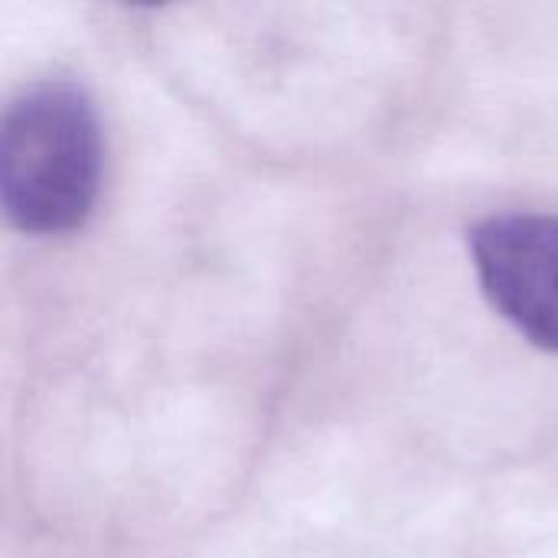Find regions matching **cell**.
<instances>
[{
  "mask_svg": "<svg viewBox=\"0 0 558 558\" xmlns=\"http://www.w3.org/2000/svg\"><path fill=\"white\" fill-rule=\"evenodd\" d=\"M471 252L490 304L536 347L558 353V216L484 219Z\"/></svg>",
  "mask_w": 558,
  "mask_h": 558,
  "instance_id": "2",
  "label": "cell"
},
{
  "mask_svg": "<svg viewBox=\"0 0 558 558\" xmlns=\"http://www.w3.org/2000/svg\"><path fill=\"white\" fill-rule=\"evenodd\" d=\"M101 134L88 95L69 82L23 88L0 121V203L36 235L69 232L95 206Z\"/></svg>",
  "mask_w": 558,
  "mask_h": 558,
  "instance_id": "1",
  "label": "cell"
}]
</instances>
